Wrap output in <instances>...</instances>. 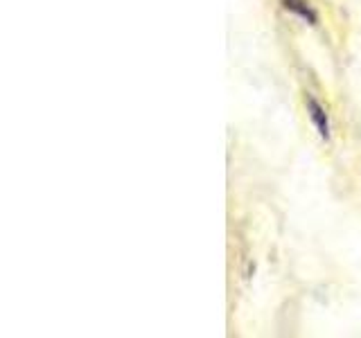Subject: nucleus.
Segmentation results:
<instances>
[{"label": "nucleus", "mask_w": 361, "mask_h": 338, "mask_svg": "<svg viewBox=\"0 0 361 338\" xmlns=\"http://www.w3.org/2000/svg\"><path fill=\"white\" fill-rule=\"evenodd\" d=\"M305 106H307V113H310V118L314 122V127L319 129V135L323 140H327V138H330V120H327L325 108L312 95L305 97Z\"/></svg>", "instance_id": "1"}, {"label": "nucleus", "mask_w": 361, "mask_h": 338, "mask_svg": "<svg viewBox=\"0 0 361 338\" xmlns=\"http://www.w3.org/2000/svg\"><path fill=\"white\" fill-rule=\"evenodd\" d=\"M282 7L291 11V14L300 16L305 23H310V25H316V23H319V16H316V11L310 7L307 0H282Z\"/></svg>", "instance_id": "2"}]
</instances>
